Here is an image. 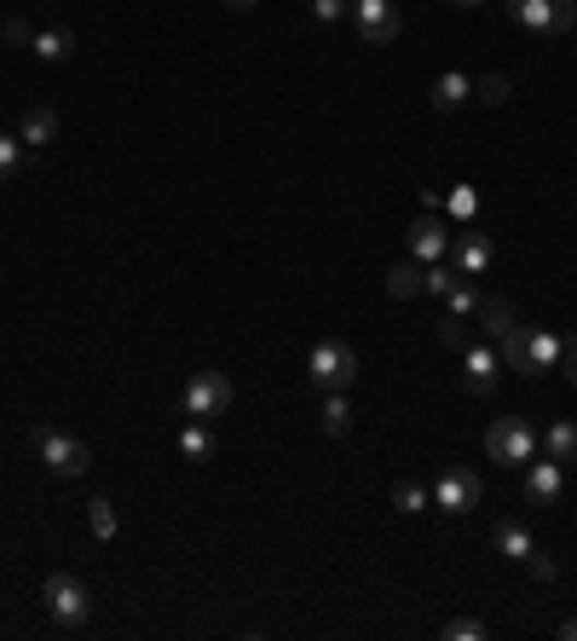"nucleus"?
<instances>
[{
    "instance_id": "b1692460",
    "label": "nucleus",
    "mask_w": 577,
    "mask_h": 641,
    "mask_svg": "<svg viewBox=\"0 0 577 641\" xmlns=\"http://www.w3.org/2000/svg\"><path fill=\"white\" fill-rule=\"evenodd\" d=\"M445 312H457V318H468V312H480V289L468 284V277H457V284L445 289Z\"/></svg>"
},
{
    "instance_id": "dca6fc26",
    "label": "nucleus",
    "mask_w": 577,
    "mask_h": 641,
    "mask_svg": "<svg viewBox=\"0 0 577 641\" xmlns=\"http://www.w3.org/2000/svg\"><path fill=\"white\" fill-rule=\"evenodd\" d=\"M427 98H433V110H462L468 98H473V82H468L462 70H445L439 82H433V93H427Z\"/></svg>"
},
{
    "instance_id": "aec40b11",
    "label": "nucleus",
    "mask_w": 577,
    "mask_h": 641,
    "mask_svg": "<svg viewBox=\"0 0 577 641\" xmlns=\"http://www.w3.org/2000/svg\"><path fill=\"white\" fill-rule=\"evenodd\" d=\"M70 52H75V29L58 24V29H40L35 35V58H47V64H64Z\"/></svg>"
},
{
    "instance_id": "c85d7f7f",
    "label": "nucleus",
    "mask_w": 577,
    "mask_h": 641,
    "mask_svg": "<svg viewBox=\"0 0 577 641\" xmlns=\"http://www.w3.org/2000/svg\"><path fill=\"white\" fill-rule=\"evenodd\" d=\"M17 168H24V145L12 133H0V179H12Z\"/></svg>"
},
{
    "instance_id": "2eb2a0df",
    "label": "nucleus",
    "mask_w": 577,
    "mask_h": 641,
    "mask_svg": "<svg viewBox=\"0 0 577 641\" xmlns=\"http://www.w3.org/2000/svg\"><path fill=\"white\" fill-rule=\"evenodd\" d=\"M17 139H24L30 151H47L52 139H58V110H47V105H30V110H24V128H17Z\"/></svg>"
},
{
    "instance_id": "2f4dec72",
    "label": "nucleus",
    "mask_w": 577,
    "mask_h": 641,
    "mask_svg": "<svg viewBox=\"0 0 577 641\" xmlns=\"http://www.w3.org/2000/svg\"><path fill=\"white\" fill-rule=\"evenodd\" d=\"M0 35H7V47H35V29L24 24V17H7V24H0Z\"/></svg>"
},
{
    "instance_id": "a211bd4d",
    "label": "nucleus",
    "mask_w": 577,
    "mask_h": 641,
    "mask_svg": "<svg viewBox=\"0 0 577 641\" xmlns=\"http://www.w3.org/2000/svg\"><path fill=\"white\" fill-rule=\"evenodd\" d=\"M179 451L191 456V463H209V456L220 451V439H214V428H209V423H197V416H191V428L179 434Z\"/></svg>"
},
{
    "instance_id": "c9c22d12",
    "label": "nucleus",
    "mask_w": 577,
    "mask_h": 641,
    "mask_svg": "<svg viewBox=\"0 0 577 641\" xmlns=\"http://www.w3.org/2000/svg\"><path fill=\"white\" fill-rule=\"evenodd\" d=\"M561 641H577V618H566V625H561Z\"/></svg>"
},
{
    "instance_id": "4be33fe9",
    "label": "nucleus",
    "mask_w": 577,
    "mask_h": 641,
    "mask_svg": "<svg viewBox=\"0 0 577 641\" xmlns=\"http://www.w3.org/2000/svg\"><path fill=\"white\" fill-rule=\"evenodd\" d=\"M346 428H353V405H346L341 393H323V434H329V439H341Z\"/></svg>"
},
{
    "instance_id": "4468645a",
    "label": "nucleus",
    "mask_w": 577,
    "mask_h": 641,
    "mask_svg": "<svg viewBox=\"0 0 577 641\" xmlns=\"http://www.w3.org/2000/svg\"><path fill=\"white\" fill-rule=\"evenodd\" d=\"M480 330L491 335V342H503L508 330H520V312H514V300H508V295L480 300Z\"/></svg>"
},
{
    "instance_id": "58836bf2",
    "label": "nucleus",
    "mask_w": 577,
    "mask_h": 641,
    "mask_svg": "<svg viewBox=\"0 0 577 641\" xmlns=\"http://www.w3.org/2000/svg\"><path fill=\"white\" fill-rule=\"evenodd\" d=\"M450 7H480V0H450Z\"/></svg>"
},
{
    "instance_id": "9d476101",
    "label": "nucleus",
    "mask_w": 577,
    "mask_h": 641,
    "mask_svg": "<svg viewBox=\"0 0 577 641\" xmlns=\"http://www.w3.org/2000/svg\"><path fill=\"white\" fill-rule=\"evenodd\" d=\"M450 254V226L439 214H422L416 226H410V260H422V266H433V260Z\"/></svg>"
},
{
    "instance_id": "ddd939ff",
    "label": "nucleus",
    "mask_w": 577,
    "mask_h": 641,
    "mask_svg": "<svg viewBox=\"0 0 577 641\" xmlns=\"http://www.w3.org/2000/svg\"><path fill=\"white\" fill-rule=\"evenodd\" d=\"M561 370V335L554 330H526V376Z\"/></svg>"
},
{
    "instance_id": "0eeeda50",
    "label": "nucleus",
    "mask_w": 577,
    "mask_h": 641,
    "mask_svg": "<svg viewBox=\"0 0 577 641\" xmlns=\"http://www.w3.org/2000/svg\"><path fill=\"white\" fill-rule=\"evenodd\" d=\"M353 29H358L364 47H387V41H399L404 17H399L393 0H353Z\"/></svg>"
},
{
    "instance_id": "7c9ffc66",
    "label": "nucleus",
    "mask_w": 577,
    "mask_h": 641,
    "mask_svg": "<svg viewBox=\"0 0 577 641\" xmlns=\"http://www.w3.org/2000/svg\"><path fill=\"white\" fill-rule=\"evenodd\" d=\"M457 277H462L457 266H439V260H433V266H427V295H439V300H445V289L457 284Z\"/></svg>"
},
{
    "instance_id": "473e14b6",
    "label": "nucleus",
    "mask_w": 577,
    "mask_h": 641,
    "mask_svg": "<svg viewBox=\"0 0 577 641\" xmlns=\"http://www.w3.org/2000/svg\"><path fill=\"white\" fill-rule=\"evenodd\" d=\"M346 12H353V0H313L318 24H335V17H346Z\"/></svg>"
},
{
    "instance_id": "f8f14e48",
    "label": "nucleus",
    "mask_w": 577,
    "mask_h": 641,
    "mask_svg": "<svg viewBox=\"0 0 577 641\" xmlns=\"http://www.w3.org/2000/svg\"><path fill=\"white\" fill-rule=\"evenodd\" d=\"M450 254H457L462 277H480L491 266V237L485 232H457V237H450Z\"/></svg>"
},
{
    "instance_id": "20e7f679",
    "label": "nucleus",
    "mask_w": 577,
    "mask_h": 641,
    "mask_svg": "<svg viewBox=\"0 0 577 641\" xmlns=\"http://www.w3.org/2000/svg\"><path fill=\"white\" fill-rule=\"evenodd\" d=\"M35 451H40V463H47L52 474H64V479H75V474H87L93 468V451H87V439H75V434H58V428H47V423H35Z\"/></svg>"
},
{
    "instance_id": "412c9836",
    "label": "nucleus",
    "mask_w": 577,
    "mask_h": 641,
    "mask_svg": "<svg viewBox=\"0 0 577 641\" xmlns=\"http://www.w3.org/2000/svg\"><path fill=\"white\" fill-rule=\"evenodd\" d=\"M531 549H538V544H531V532L520 526V520H503V526H497V555H508V560H526Z\"/></svg>"
},
{
    "instance_id": "f257e3e1",
    "label": "nucleus",
    "mask_w": 577,
    "mask_h": 641,
    "mask_svg": "<svg viewBox=\"0 0 577 641\" xmlns=\"http://www.w3.org/2000/svg\"><path fill=\"white\" fill-rule=\"evenodd\" d=\"M40 595H47V613H52L58 630H81L93 618V595L75 572H52L47 584H40Z\"/></svg>"
},
{
    "instance_id": "f03ea898",
    "label": "nucleus",
    "mask_w": 577,
    "mask_h": 641,
    "mask_svg": "<svg viewBox=\"0 0 577 641\" xmlns=\"http://www.w3.org/2000/svg\"><path fill=\"white\" fill-rule=\"evenodd\" d=\"M485 451H491V463H503V468H526L531 456H538V428H531L526 416H497L485 434Z\"/></svg>"
},
{
    "instance_id": "393cba45",
    "label": "nucleus",
    "mask_w": 577,
    "mask_h": 641,
    "mask_svg": "<svg viewBox=\"0 0 577 641\" xmlns=\"http://www.w3.org/2000/svg\"><path fill=\"white\" fill-rule=\"evenodd\" d=\"M393 509L399 514H422L427 509V486H416V479H399V486H393Z\"/></svg>"
},
{
    "instance_id": "39448f33",
    "label": "nucleus",
    "mask_w": 577,
    "mask_h": 641,
    "mask_svg": "<svg viewBox=\"0 0 577 641\" xmlns=\"http://www.w3.org/2000/svg\"><path fill=\"white\" fill-rule=\"evenodd\" d=\"M508 17L531 35H543V41H554V35H566L577 24V0H503Z\"/></svg>"
},
{
    "instance_id": "5701e85b",
    "label": "nucleus",
    "mask_w": 577,
    "mask_h": 641,
    "mask_svg": "<svg viewBox=\"0 0 577 641\" xmlns=\"http://www.w3.org/2000/svg\"><path fill=\"white\" fill-rule=\"evenodd\" d=\"M87 526H93L98 544H110V537H116V503H110V497H93V503H87Z\"/></svg>"
},
{
    "instance_id": "f704fd0d",
    "label": "nucleus",
    "mask_w": 577,
    "mask_h": 641,
    "mask_svg": "<svg viewBox=\"0 0 577 641\" xmlns=\"http://www.w3.org/2000/svg\"><path fill=\"white\" fill-rule=\"evenodd\" d=\"M561 365H577V335H566V342H561Z\"/></svg>"
},
{
    "instance_id": "a878e982",
    "label": "nucleus",
    "mask_w": 577,
    "mask_h": 641,
    "mask_svg": "<svg viewBox=\"0 0 577 641\" xmlns=\"http://www.w3.org/2000/svg\"><path fill=\"white\" fill-rule=\"evenodd\" d=\"M445 209L457 214V219H473V214H480V191H473V186H457V191H445Z\"/></svg>"
},
{
    "instance_id": "9b49d317",
    "label": "nucleus",
    "mask_w": 577,
    "mask_h": 641,
    "mask_svg": "<svg viewBox=\"0 0 577 641\" xmlns=\"http://www.w3.org/2000/svg\"><path fill=\"white\" fill-rule=\"evenodd\" d=\"M561 486H566V463H554V456H543V463L531 456V463H526V497L538 509H549L554 497H561Z\"/></svg>"
},
{
    "instance_id": "c756f323",
    "label": "nucleus",
    "mask_w": 577,
    "mask_h": 641,
    "mask_svg": "<svg viewBox=\"0 0 577 641\" xmlns=\"http://www.w3.org/2000/svg\"><path fill=\"white\" fill-rule=\"evenodd\" d=\"M445 641H485V625H480V618H450Z\"/></svg>"
},
{
    "instance_id": "cd10ccee",
    "label": "nucleus",
    "mask_w": 577,
    "mask_h": 641,
    "mask_svg": "<svg viewBox=\"0 0 577 641\" xmlns=\"http://www.w3.org/2000/svg\"><path fill=\"white\" fill-rule=\"evenodd\" d=\"M473 98H480V105H503V98H508V75H480V82H473Z\"/></svg>"
},
{
    "instance_id": "4c0bfd02",
    "label": "nucleus",
    "mask_w": 577,
    "mask_h": 641,
    "mask_svg": "<svg viewBox=\"0 0 577 641\" xmlns=\"http://www.w3.org/2000/svg\"><path fill=\"white\" fill-rule=\"evenodd\" d=\"M566 382H572V388H577V365H566Z\"/></svg>"
},
{
    "instance_id": "6ab92c4d",
    "label": "nucleus",
    "mask_w": 577,
    "mask_h": 641,
    "mask_svg": "<svg viewBox=\"0 0 577 641\" xmlns=\"http://www.w3.org/2000/svg\"><path fill=\"white\" fill-rule=\"evenodd\" d=\"M543 451L554 456V463H577V423H549V434H543Z\"/></svg>"
},
{
    "instance_id": "423d86ee",
    "label": "nucleus",
    "mask_w": 577,
    "mask_h": 641,
    "mask_svg": "<svg viewBox=\"0 0 577 641\" xmlns=\"http://www.w3.org/2000/svg\"><path fill=\"white\" fill-rule=\"evenodd\" d=\"M237 405V388L225 370H197L191 382H185V411L197 416V423H214V416H225Z\"/></svg>"
},
{
    "instance_id": "6e6552de",
    "label": "nucleus",
    "mask_w": 577,
    "mask_h": 641,
    "mask_svg": "<svg viewBox=\"0 0 577 641\" xmlns=\"http://www.w3.org/2000/svg\"><path fill=\"white\" fill-rule=\"evenodd\" d=\"M480 497H485V486H480V474H473V468H445L439 486H433V509H439V514H468Z\"/></svg>"
},
{
    "instance_id": "72a5a7b5",
    "label": "nucleus",
    "mask_w": 577,
    "mask_h": 641,
    "mask_svg": "<svg viewBox=\"0 0 577 641\" xmlns=\"http://www.w3.org/2000/svg\"><path fill=\"white\" fill-rule=\"evenodd\" d=\"M526 560H531V578H538V584H549V578H554V560H549V555H538V549H531Z\"/></svg>"
},
{
    "instance_id": "7ed1b4c3",
    "label": "nucleus",
    "mask_w": 577,
    "mask_h": 641,
    "mask_svg": "<svg viewBox=\"0 0 577 641\" xmlns=\"http://www.w3.org/2000/svg\"><path fill=\"white\" fill-rule=\"evenodd\" d=\"M306 376H313L318 393H346L358 382V353L346 342H318L313 358H306Z\"/></svg>"
},
{
    "instance_id": "e433bc0d",
    "label": "nucleus",
    "mask_w": 577,
    "mask_h": 641,
    "mask_svg": "<svg viewBox=\"0 0 577 641\" xmlns=\"http://www.w3.org/2000/svg\"><path fill=\"white\" fill-rule=\"evenodd\" d=\"M225 7H232V12H249V7H255V0H225Z\"/></svg>"
},
{
    "instance_id": "1a4fd4ad",
    "label": "nucleus",
    "mask_w": 577,
    "mask_h": 641,
    "mask_svg": "<svg viewBox=\"0 0 577 641\" xmlns=\"http://www.w3.org/2000/svg\"><path fill=\"white\" fill-rule=\"evenodd\" d=\"M497 370H503V358H497V347H485V342H473V347H462V388H468L473 399H485L491 388H497Z\"/></svg>"
},
{
    "instance_id": "f3484780",
    "label": "nucleus",
    "mask_w": 577,
    "mask_h": 641,
    "mask_svg": "<svg viewBox=\"0 0 577 641\" xmlns=\"http://www.w3.org/2000/svg\"><path fill=\"white\" fill-rule=\"evenodd\" d=\"M387 295H393V300L427 295V266H422V260H399V266L387 272Z\"/></svg>"
},
{
    "instance_id": "bb28decb",
    "label": "nucleus",
    "mask_w": 577,
    "mask_h": 641,
    "mask_svg": "<svg viewBox=\"0 0 577 641\" xmlns=\"http://www.w3.org/2000/svg\"><path fill=\"white\" fill-rule=\"evenodd\" d=\"M439 342H445V347H473V330L462 324L457 312H445V318H439Z\"/></svg>"
}]
</instances>
